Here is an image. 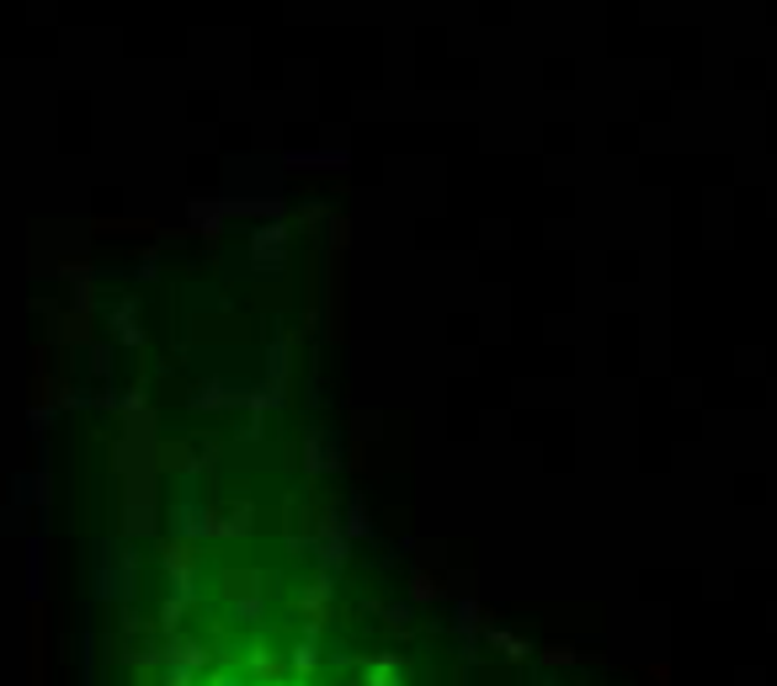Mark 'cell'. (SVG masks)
<instances>
[{"label": "cell", "mask_w": 777, "mask_h": 686, "mask_svg": "<svg viewBox=\"0 0 777 686\" xmlns=\"http://www.w3.org/2000/svg\"><path fill=\"white\" fill-rule=\"evenodd\" d=\"M86 686H597L362 527L272 399H123Z\"/></svg>", "instance_id": "6da1fadb"}]
</instances>
